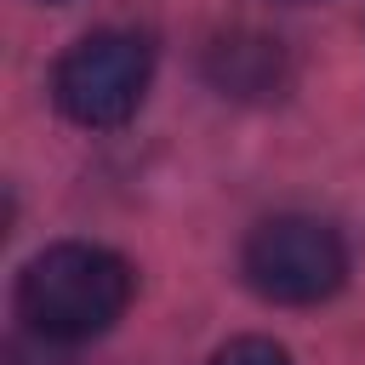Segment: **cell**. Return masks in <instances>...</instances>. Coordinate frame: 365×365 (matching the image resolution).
<instances>
[{
  "label": "cell",
  "mask_w": 365,
  "mask_h": 365,
  "mask_svg": "<svg viewBox=\"0 0 365 365\" xmlns=\"http://www.w3.org/2000/svg\"><path fill=\"white\" fill-rule=\"evenodd\" d=\"M205 80L222 97H274L285 86V51L274 34L228 29L205 46Z\"/></svg>",
  "instance_id": "4"
},
{
  "label": "cell",
  "mask_w": 365,
  "mask_h": 365,
  "mask_svg": "<svg viewBox=\"0 0 365 365\" xmlns=\"http://www.w3.org/2000/svg\"><path fill=\"white\" fill-rule=\"evenodd\" d=\"M205 365H291V354L279 342H268V336H240V342L217 348Z\"/></svg>",
  "instance_id": "5"
},
{
  "label": "cell",
  "mask_w": 365,
  "mask_h": 365,
  "mask_svg": "<svg viewBox=\"0 0 365 365\" xmlns=\"http://www.w3.org/2000/svg\"><path fill=\"white\" fill-rule=\"evenodd\" d=\"M46 6H63V0H46Z\"/></svg>",
  "instance_id": "6"
},
{
  "label": "cell",
  "mask_w": 365,
  "mask_h": 365,
  "mask_svg": "<svg viewBox=\"0 0 365 365\" xmlns=\"http://www.w3.org/2000/svg\"><path fill=\"white\" fill-rule=\"evenodd\" d=\"M240 274L274 308H314L348 285V245L331 222L285 211L251 228L240 245Z\"/></svg>",
  "instance_id": "2"
},
{
  "label": "cell",
  "mask_w": 365,
  "mask_h": 365,
  "mask_svg": "<svg viewBox=\"0 0 365 365\" xmlns=\"http://www.w3.org/2000/svg\"><path fill=\"white\" fill-rule=\"evenodd\" d=\"M137 274L120 251L63 240L17 274V319L46 342H91L131 308Z\"/></svg>",
  "instance_id": "1"
},
{
  "label": "cell",
  "mask_w": 365,
  "mask_h": 365,
  "mask_svg": "<svg viewBox=\"0 0 365 365\" xmlns=\"http://www.w3.org/2000/svg\"><path fill=\"white\" fill-rule=\"evenodd\" d=\"M154 74V51L143 34L131 29H97L86 40H74L51 74V97L57 108L86 125V131H114L137 114L143 91Z\"/></svg>",
  "instance_id": "3"
}]
</instances>
